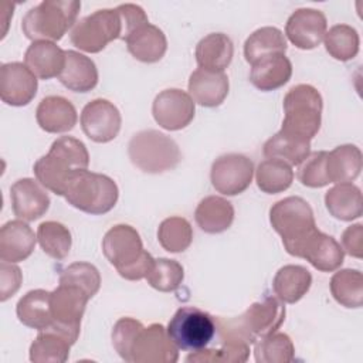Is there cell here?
<instances>
[{
	"instance_id": "d590c367",
	"label": "cell",
	"mask_w": 363,
	"mask_h": 363,
	"mask_svg": "<svg viewBox=\"0 0 363 363\" xmlns=\"http://www.w3.org/2000/svg\"><path fill=\"white\" fill-rule=\"evenodd\" d=\"M330 294L345 308H360L363 303V275L359 269H340L330 279Z\"/></svg>"
},
{
	"instance_id": "30bf717a",
	"label": "cell",
	"mask_w": 363,
	"mask_h": 363,
	"mask_svg": "<svg viewBox=\"0 0 363 363\" xmlns=\"http://www.w3.org/2000/svg\"><path fill=\"white\" fill-rule=\"evenodd\" d=\"M89 295L79 286L60 284L50 298L52 325L48 329L58 330L74 345L81 332V319L84 316Z\"/></svg>"
},
{
	"instance_id": "f35d334b",
	"label": "cell",
	"mask_w": 363,
	"mask_h": 363,
	"mask_svg": "<svg viewBox=\"0 0 363 363\" xmlns=\"http://www.w3.org/2000/svg\"><path fill=\"white\" fill-rule=\"evenodd\" d=\"M37 241L43 251L54 259H64L69 254L72 244L68 227L58 221L41 223L37 228Z\"/></svg>"
},
{
	"instance_id": "ac0fdd59",
	"label": "cell",
	"mask_w": 363,
	"mask_h": 363,
	"mask_svg": "<svg viewBox=\"0 0 363 363\" xmlns=\"http://www.w3.org/2000/svg\"><path fill=\"white\" fill-rule=\"evenodd\" d=\"M13 213L24 221H34L43 217L50 207V196L44 186L34 179L24 177L10 187Z\"/></svg>"
},
{
	"instance_id": "9a60e30c",
	"label": "cell",
	"mask_w": 363,
	"mask_h": 363,
	"mask_svg": "<svg viewBox=\"0 0 363 363\" xmlns=\"http://www.w3.org/2000/svg\"><path fill=\"white\" fill-rule=\"evenodd\" d=\"M179 360V347L172 342L160 323L142 328L132 347L135 363H174Z\"/></svg>"
},
{
	"instance_id": "1f68e13d",
	"label": "cell",
	"mask_w": 363,
	"mask_h": 363,
	"mask_svg": "<svg viewBox=\"0 0 363 363\" xmlns=\"http://www.w3.org/2000/svg\"><path fill=\"white\" fill-rule=\"evenodd\" d=\"M325 204L330 216L342 221H352L362 216V191L353 183H340L325 194Z\"/></svg>"
},
{
	"instance_id": "f1b7e54d",
	"label": "cell",
	"mask_w": 363,
	"mask_h": 363,
	"mask_svg": "<svg viewBox=\"0 0 363 363\" xmlns=\"http://www.w3.org/2000/svg\"><path fill=\"white\" fill-rule=\"evenodd\" d=\"M312 285L309 269L302 265H284L279 268L272 281V289L284 303H296L301 301Z\"/></svg>"
},
{
	"instance_id": "6da1fadb",
	"label": "cell",
	"mask_w": 363,
	"mask_h": 363,
	"mask_svg": "<svg viewBox=\"0 0 363 363\" xmlns=\"http://www.w3.org/2000/svg\"><path fill=\"white\" fill-rule=\"evenodd\" d=\"M89 153L84 142L72 136L55 139L47 155L34 163L35 179L57 196H64L71 176L79 170H86Z\"/></svg>"
},
{
	"instance_id": "60d3db41",
	"label": "cell",
	"mask_w": 363,
	"mask_h": 363,
	"mask_svg": "<svg viewBox=\"0 0 363 363\" xmlns=\"http://www.w3.org/2000/svg\"><path fill=\"white\" fill-rule=\"evenodd\" d=\"M157 240L169 252H183L193 241L191 224L179 216L164 218L157 228Z\"/></svg>"
},
{
	"instance_id": "cb8c5ba5",
	"label": "cell",
	"mask_w": 363,
	"mask_h": 363,
	"mask_svg": "<svg viewBox=\"0 0 363 363\" xmlns=\"http://www.w3.org/2000/svg\"><path fill=\"white\" fill-rule=\"evenodd\" d=\"M292 75V64L285 54L267 55L251 65L250 82L262 92L284 86Z\"/></svg>"
},
{
	"instance_id": "603a6c76",
	"label": "cell",
	"mask_w": 363,
	"mask_h": 363,
	"mask_svg": "<svg viewBox=\"0 0 363 363\" xmlns=\"http://www.w3.org/2000/svg\"><path fill=\"white\" fill-rule=\"evenodd\" d=\"M24 64L40 79L60 77L65 67V51L52 41H34L24 54Z\"/></svg>"
},
{
	"instance_id": "7c38bea8",
	"label": "cell",
	"mask_w": 363,
	"mask_h": 363,
	"mask_svg": "<svg viewBox=\"0 0 363 363\" xmlns=\"http://www.w3.org/2000/svg\"><path fill=\"white\" fill-rule=\"evenodd\" d=\"M254 176V163L241 153H227L217 157L210 170L213 187L224 196H237L245 191Z\"/></svg>"
},
{
	"instance_id": "74e56055",
	"label": "cell",
	"mask_w": 363,
	"mask_h": 363,
	"mask_svg": "<svg viewBox=\"0 0 363 363\" xmlns=\"http://www.w3.org/2000/svg\"><path fill=\"white\" fill-rule=\"evenodd\" d=\"M323 43L329 55L337 61L353 60L360 48L357 31L347 24H336L330 27L323 37Z\"/></svg>"
},
{
	"instance_id": "b9f144b4",
	"label": "cell",
	"mask_w": 363,
	"mask_h": 363,
	"mask_svg": "<svg viewBox=\"0 0 363 363\" xmlns=\"http://www.w3.org/2000/svg\"><path fill=\"white\" fill-rule=\"evenodd\" d=\"M184 278V269L180 262L169 258L155 259L153 268L146 275L147 284L160 292L176 291Z\"/></svg>"
},
{
	"instance_id": "2e32d148",
	"label": "cell",
	"mask_w": 363,
	"mask_h": 363,
	"mask_svg": "<svg viewBox=\"0 0 363 363\" xmlns=\"http://www.w3.org/2000/svg\"><path fill=\"white\" fill-rule=\"evenodd\" d=\"M326 28L328 20L320 10L303 7L295 10L286 20L285 35L296 48L312 50L323 41Z\"/></svg>"
},
{
	"instance_id": "ab89813d",
	"label": "cell",
	"mask_w": 363,
	"mask_h": 363,
	"mask_svg": "<svg viewBox=\"0 0 363 363\" xmlns=\"http://www.w3.org/2000/svg\"><path fill=\"white\" fill-rule=\"evenodd\" d=\"M257 363H289L295 359V346L286 333H272L254 343Z\"/></svg>"
},
{
	"instance_id": "5bb4252c",
	"label": "cell",
	"mask_w": 363,
	"mask_h": 363,
	"mask_svg": "<svg viewBox=\"0 0 363 363\" xmlns=\"http://www.w3.org/2000/svg\"><path fill=\"white\" fill-rule=\"evenodd\" d=\"M121 112L108 99L96 98L82 108L81 128L84 133L96 143L113 140L121 130Z\"/></svg>"
},
{
	"instance_id": "9c48e42d",
	"label": "cell",
	"mask_w": 363,
	"mask_h": 363,
	"mask_svg": "<svg viewBox=\"0 0 363 363\" xmlns=\"http://www.w3.org/2000/svg\"><path fill=\"white\" fill-rule=\"evenodd\" d=\"M122 26L116 9H101L81 18L71 30V43L85 52H99L111 41L121 38Z\"/></svg>"
},
{
	"instance_id": "8992f818",
	"label": "cell",
	"mask_w": 363,
	"mask_h": 363,
	"mask_svg": "<svg viewBox=\"0 0 363 363\" xmlns=\"http://www.w3.org/2000/svg\"><path fill=\"white\" fill-rule=\"evenodd\" d=\"M68 204L86 214L99 216L111 211L119 197V189L106 174L79 170L71 176L64 191Z\"/></svg>"
},
{
	"instance_id": "7a4b0ae2",
	"label": "cell",
	"mask_w": 363,
	"mask_h": 363,
	"mask_svg": "<svg viewBox=\"0 0 363 363\" xmlns=\"http://www.w3.org/2000/svg\"><path fill=\"white\" fill-rule=\"evenodd\" d=\"M102 252L118 274L128 281L146 278L155 258L143 250L139 233L128 224H116L102 238Z\"/></svg>"
},
{
	"instance_id": "c3c4849f",
	"label": "cell",
	"mask_w": 363,
	"mask_h": 363,
	"mask_svg": "<svg viewBox=\"0 0 363 363\" xmlns=\"http://www.w3.org/2000/svg\"><path fill=\"white\" fill-rule=\"evenodd\" d=\"M342 248L350 257H363V225L360 223L347 227L342 234Z\"/></svg>"
},
{
	"instance_id": "83f0119b",
	"label": "cell",
	"mask_w": 363,
	"mask_h": 363,
	"mask_svg": "<svg viewBox=\"0 0 363 363\" xmlns=\"http://www.w3.org/2000/svg\"><path fill=\"white\" fill-rule=\"evenodd\" d=\"M194 218L204 233L218 234L231 227L234 221V207L224 197L207 196L197 204Z\"/></svg>"
},
{
	"instance_id": "ffe728a7",
	"label": "cell",
	"mask_w": 363,
	"mask_h": 363,
	"mask_svg": "<svg viewBox=\"0 0 363 363\" xmlns=\"http://www.w3.org/2000/svg\"><path fill=\"white\" fill-rule=\"evenodd\" d=\"M35 121L48 133H64L77 125L78 115L71 101L60 95H50L40 101L35 109Z\"/></svg>"
},
{
	"instance_id": "f6af8a7d",
	"label": "cell",
	"mask_w": 363,
	"mask_h": 363,
	"mask_svg": "<svg viewBox=\"0 0 363 363\" xmlns=\"http://www.w3.org/2000/svg\"><path fill=\"white\" fill-rule=\"evenodd\" d=\"M326 157L328 152H313L299 164L298 179L299 182L312 189H319L329 184L328 172H326Z\"/></svg>"
},
{
	"instance_id": "ba28073f",
	"label": "cell",
	"mask_w": 363,
	"mask_h": 363,
	"mask_svg": "<svg viewBox=\"0 0 363 363\" xmlns=\"http://www.w3.org/2000/svg\"><path fill=\"white\" fill-rule=\"evenodd\" d=\"M166 330L179 349L196 352L207 347L214 339L217 322L214 316L196 306H182L169 320Z\"/></svg>"
},
{
	"instance_id": "7402d4cb",
	"label": "cell",
	"mask_w": 363,
	"mask_h": 363,
	"mask_svg": "<svg viewBox=\"0 0 363 363\" xmlns=\"http://www.w3.org/2000/svg\"><path fill=\"white\" fill-rule=\"evenodd\" d=\"M230 82L224 72H211L197 68L189 78V95L201 106L216 108L228 95Z\"/></svg>"
},
{
	"instance_id": "3957f363",
	"label": "cell",
	"mask_w": 363,
	"mask_h": 363,
	"mask_svg": "<svg viewBox=\"0 0 363 363\" xmlns=\"http://www.w3.org/2000/svg\"><path fill=\"white\" fill-rule=\"evenodd\" d=\"M282 133L311 142L320 129L323 101L320 92L309 85L292 86L284 96Z\"/></svg>"
},
{
	"instance_id": "8fae6325",
	"label": "cell",
	"mask_w": 363,
	"mask_h": 363,
	"mask_svg": "<svg viewBox=\"0 0 363 363\" xmlns=\"http://www.w3.org/2000/svg\"><path fill=\"white\" fill-rule=\"evenodd\" d=\"M285 306L281 299L265 295L262 299L251 303L238 318L228 319L235 330L250 343L275 333L285 320Z\"/></svg>"
},
{
	"instance_id": "277c9868",
	"label": "cell",
	"mask_w": 363,
	"mask_h": 363,
	"mask_svg": "<svg viewBox=\"0 0 363 363\" xmlns=\"http://www.w3.org/2000/svg\"><path fill=\"white\" fill-rule=\"evenodd\" d=\"M81 1L44 0L30 9L21 20L24 35L34 41H58L75 26Z\"/></svg>"
},
{
	"instance_id": "484cf974",
	"label": "cell",
	"mask_w": 363,
	"mask_h": 363,
	"mask_svg": "<svg viewBox=\"0 0 363 363\" xmlns=\"http://www.w3.org/2000/svg\"><path fill=\"white\" fill-rule=\"evenodd\" d=\"M58 79L72 92H89L98 84V69L89 57L74 50H67L65 67Z\"/></svg>"
},
{
	"instance_id": "d4e9b609",
	"label": "cell",
	"mask_w": 363,
	"mask_h": 363,
	"mask_svg": "<svg viewBox=\"0 0 363 363\" xmlns=\"http://www.w3.org/2000/svg\"><path fill=\"white\" fill-rule=\"evenodd\" d=\"M234 45L224 33H211L203 37L196 45V61L199 68L211 72H224L231 64Z\"/></svg>"
},
{
	"instance_id": "7dc6e473",
	"label": "cell",
	"mask_w": 363,
	"mask_h": 363,
	"mask_svg": "<svg viewBox=\"0 0 363 363\" xmlns=\"http://www.w3.org/2000/svg\"><path fill=\"white\" fill-rule=\"evenodd\" d=\"M23 281L21 269L13 262L1 261L0 264V301L4 302L13 296Z\"/></svg>"
},
{
	"instance_id": "8d00e7d4",
	"label": "cell",
	"mask_w": 363,
	"mask_h": 363,
	"mask_svg": "<svg viewBox=\"0 0 363 363\" xmlns=\"http://www.w3.org/2000/svg\"><path fill=\"white\" fill-rule=\"evenodd\" d=\"M255 182L258 189L267 194L282 193L294 182L292 166L279 159H267L258 164Z\"/></svg>"
},
{
	"instance_id": "52a82bcc",
	"label": "cell",
	"mask_w": 363,
	"mask_h": 363,
	"mask_svg": "<svg viewBox=\"0 0 363 363\" xmlns=\"http://www.w3.org/2000/svg\"><path fill=\"white\" fill-rule=\"evenodd\" d=\"M128 155L133 166L150 174L169 172L182 160L179 145L155 129L136 132L128 143Z\"/></svg>"
},
{
	"instance_id": "d6986e66",
	"label": "cell",
	"mask_w": 363,
	"mask_h": 363,
	"mask_svg": "<svg viewBox=\"0 0 363 363\" xmlns=\"http://www.w3.org/2000/svg\"><path fill=\"white\" fill-rule=\"evenodd\" d=\"M298 257L305 258L318 271L332 272L343 264L345 251L332 235L316 230L303 242Z\"/></svg>"
},
{
	"instance_id": "d6a6232c",
	"label": "cell",
	"mask_w": 363,
	"mask_h": 363,
	"mask_svg": "<svg viewBox=\"0 0 363 363\" xmlns=\"http://www.w3.org/2000/svg\"><path fill=\"white\" fill-rule=\"evenodd\" d=\"M72 343L54 329L38 330L30 346V360L34 363H64L68 360Z\"/></svg>"
},
{
	"instance_id": "e575fe53",
	"label": "cell",
	"mask_w": 363,
	"mask_h": 363,
	"mask_svg": "<svg viewBox=\"0 0 363 363\" xmlns=\"http://www.w3.org/2000/svg\"><path fill=\"white\" fill-rule=\"evenodd\" d=\"M311 153V142L277 132L264 145V155L268 159H279L289 166H299Z\"/></svg>"
},
{
	"instance_id": "f546056e",
	"label": "cell",
	"mask_w": 363,
	"mask_h": 363,
	"mask_svg": "<svg viewBox=\"0 0 363 363\" xmlns=\"http://www.w3.org/2000/svg\"><path fill=\"white\" fill-rule=\"evenodd\" d=\"M362 152L356 145H340L328 152L326 172L330 183H352L362 172Z\"/></svg>"
},
{
	"instance_id": "7bdbcfd3",
	"label": "cell",
	"mask_w": 363,
	"mask_h": 363,
	"mask_svg": "<svg viewBox=\"0 0 363 363\" xmlns=\"http://www.w3.org/2000/svg\"><path fill=\"white\" fill-rule=\"evenodd\" d=\"M60 284H71L82 288L92 298L101 286V275L95 265L84 261L72 262L60 272Z\"/></svg>"
},
{
	"instance_id": "5b68a950",
	"label": "cell",
	"mask_w": 363,
	"mask_h": 363,
	"mask_svg": "<svg viewBox=\"0 0 363 363\" xmlns=\"http://www.w3.org/2000/svg\"><path fill=\"white\" fill-rule=\"evenodd\" d=\"M269 223L281 235L285 251L292 257H298L303 242L318 230L312 207L298 196L277 201L269 208Z\"/></svg>"
},
{
	"instance_id": "44dd1931",
	"label": "cell",
	"mask_w": 363,
	"mask_h": 363,
	"mask_svg": "<svg viewBox=\"0 0 363 363\" xmlns=\"http://www.w3.org/2000/svg\"><path fill=\"white\" fill-rule=\"evenodd\" d=\"M37 237L24 220L7 221L0 230V259L20 262L27 259L35 247Z\"/></svg>"
},
{
	"instance_id": "4fadbf2b",
	"label": "cell",
	"mask_w": 363,
	"mask_h": 363,
	"mask_svg": "<svg viewBox=\"0 0 363 363\" xmlns=\"http://www.w3.org/2000/svg\"><path fill=\"white\" fill-rule=\"evenodd\" d=\"M194 113L193 98L179 88L159 92L152 104V115L156 123L166 130L184 129L194 119Z\"/></svg>"
},
{
	"instance_id": "bcb514c9",
	"label": "cell",
	"mask_w": 363,
	"mask_h": 363,
	"mask_svg": "<svg viewBox=\"0 0 363 363\" xmlns=\"http://www.w3.org/2000/svg\"><path fill=\"white\" fill-rule=\"evenodd\" d=\"M116 11L121 18V26H122V33H121V40H126L135 30L139 27L145 26L149 23V18L145 13V10L133 3H125L119 4L116 7Z\"/></svg>"
},
{
	"instance_id": "e0dca14e",
	"label": "cell",
	"mask_w": 363,
	"mask_h": 363,
	"mask_svg": "<svg viewBox=\"0 0 363 363\" xmlns=\"http://www.w3.org/2000/svg\"><path fill=\"white\" fill-rule=\"evenodd\" d=\"M38 88L37 77L23 62H7L0 68V98L11 106L28 105Z\"/></svg>"
},
{
	"instance_id": "4dcf8cb0",
	"label": "cell",
	"mask_w": 363,
	"mask_h": 363,
	"mask_svg": "<svg viewBox=\"0 0 363 363\" xmlns=\"http://www.w3.org/2000/svg\"><path fill=\"white\" fill-rule=\"evenodd\" d=\"M51 292L45 289H33L20 298L16 313L18 320L27 328L35 330L48 329L52 325L50 309Z\"/></svg>"
},
{
	"instance_id": "ee69618b",
	"label": "cell",
	"mask_w": 363,
	"mask_h": 363,
	"mask_svg": "<svg viewBox=\"0 0 363 363\" xmlns=\"http://www.w3.org/2000/svg\"><path fill=\"white\" fill-rule=\"evenodd\" d=\"M142 322L133 318H121L112 328V345L116 353L125 362H132V347L138 333L142 330Z\"/></svg>"
},
{
	"instance_id": "836d02e7",
	"label": "cell",
	"mask_w": 363,
	"mask_h": 363,
	"mask_svg": "<svg viewBox=\"0 0 363 363\" xmlns=\"http://www.w3.org/2000/svg\"><path fill=\"white\" fill-rule=\"evenodd\" d=\"M288 45L284 33L277 27H261L255 30L244 43V57L248 64L272 55V54H285Z\"/></svg>"
},
{
	"instance_id": "4316f807",
	"label": "cell",
	"mask_w": 363,
	"mask_h": 363,
	"mask_svg": "<svg viewBox=\"0 0 363 363\" xmlns=\"http://www.w3.org/2000/svg\"><path fill=\"white\" fill-rule=\"evenodd\" d=\"M125 43L133 58L147 64L160 61L167 50L164 33L150 23L135 30Z\"/></svg>"
}]
</instances>
